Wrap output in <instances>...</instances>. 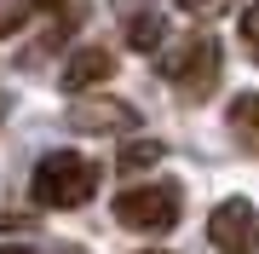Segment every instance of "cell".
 Segmentation results:
<instances>
[{"instance_id": "1", "label": "cell", "mask_w": 259, "mask_h": 254, "mask_svg": "<svg viewBox=\"0 0 259 254\" xmlns=\"http://www.w3.org/2000/svg\"><path fill=\"white\" fill-rule=\"evenodd\" d=\"M219 64H225V52H219L213 35H185V41L161 47V76L173 81V93L185 104H202L219 87Z\"/></svg>"}, {"instance_id": "2", "label": "cell", "mask_w": 259, "mask_h": 254, "mask_svg": "<svg viewBox=\"0 0 259 254\" xmlns=\"http://www.w3.org/2000/svg\"><path fill=\"white\" fill-rule=\"evenodd\" d=\"M93 191H98V168L87 156H75V151L40 156L35 179H29V197L40 208H81V202H93Z\"/></svg>"}, {"instance_id": "3", "label": "cell", "mask_w": 259, "mask_h": 254, "mask_svg": "<svg viewBox=\"0 0 259 254\" xmlns=\"http://www.w3.org/2000/svg\"><path fill=\"white\" fill-rule=\"evenodd\" d=\"M115 220L127 231H173L179 226V191L173 185H139L115 197Z\"/></svg>"}, {"instance_id": "4", "label": "cell", "mask_w": 259, "mask_h": 254, "mask_svg": "<svg viewBox=\"0 0 259 254\" xmlns=\"http://www.w3.org/2000/svg\"><path fill=\"white\" fill-rule=\"evenodd\" d=\"M207 237L219 254H259V208L248 197H225L207 214Z\"/></svg>"}, {"instance_id": "5", "label": "cell", "mask_w": 259, "mask_h": 254, "mask_svg": "<svg viewBox=\"0 0 259 254\" xmlns=\"http://www.w3.org/2000/svg\"><path fill=\"white\" fill-rule=\"evenodd\" d=\"M69 127L75 133H133L139 127V110L121 98H81L69 110Z\"/></svg>"}, {"instance_id": "6", "label": "cell", "mask_w": 259, "mask_h": 254, "mask_svg": "<svg viewBox=\"0 0 259 254\" xmlns=\"http://www.w3.org/2000/svg\"><path fill=\"white\" fill-rule=\"evenodd\" d=\"M110 76H115V58H110V47H81V52H69V58H64V87H69V93L104 87Z\"/></svg>"}, {"instance_id": "7", "label": "cell", "mask_w": 259, "mask_h": 254, "mask_svg": "<svg viewBox=\"0 0 259 254\" xmlns=\"http://www.w3.org/2000/svg\"><path fill=\"white\" fill-rule=\"evenodd\" d=\"M225 122H231V133H236V144H242V151L259 156V93H236Z\"/></svg>"}, {"instance_id": "8", "label": "cell", "mask_w": 259, "mask_h": 254, "mask_svg": "<svg viewBox=\"0 0 259 254\" xmlns=\"http://www.w3.org/2000/svg\"><path fill=\"white\" fill-rule=\"evenodd\" d=\"M127 47H133V52H161V47H167V18H161V12H139V18H127Z\"/></svg>"}, {"instance_id": "9", "label": "cell", "mask_w": 259, "mask_h": 254, "mask_svg": "<svg viewBox=\"0 0 259 254\" xmlns=\"http://www.w3.org/2000/svg\"><path fill=\"white\" fill-rule=\"evenodd\" d=\"M161 156H167L161 139H127V144H121V156H115V168H121V173H144V168H156Z\"/></svg>"}, {"instance_id": "10", "label": "cell", "mask_w": 259, "mask_h": 254, "mask_svg": "<svg viewBox=\"0 0 259 254\" xmlns=\"http://www.w3.org/2000/svg\"><path fill=\"white\" fill-rule=\"evenodd\" d=\"M242 47H248V58L259 64V0H253L248 12H242Z\"/></svg>"}, {"instance_id": "11", "label": "cell", "mask_w": 259, "mask_h": 254, "mask_svg": "<svg viewBox=\"0 0 259 254\" xmlns=\"http://www.w3.org/2000/svg\"><path fill=\"white\" fill-rule=\"evenodd\" d=\"M236 0H179V12H190V18H225Z\"/></svg>"}, {"instance_id": "12", "label": "cell", "mask_w": 259, "mask_h": 254, "mask_svg": "<svg viewBox=\"0 0 259 254\" xmlns=\"http://www.w3.org/2000/svg\"><path fill=\"white\" fill-rule=\"evenodd\" d=\"M35 6H40V12H58V6H64V0H35Z\"/></svg>"}, {"instance_id": "13", "label": "cell", "mask_w": 259, "mask_h": 254, "mask_svg": "<svg viewBox=\"0 0 259 254\" xmlns=\"http://www.w3.org/2000/svg\"><path fill=\"white\" fill-rule=\"evenodd\" d=\"M0 254H29V248H0Z\"/></svg>"}, {"instance_id": "14", "label": "cell", "mask_w": 259, "mask_h": 254, "mask_svg": "<svg viewBox=\"0 0 259 254\" xmlns=\"http://www.w3.org/2000/svg\"><path fill=\"white\" fill-rule=\"evenodd\" d=\"M0 116H6V98H0Z\"/></svg>"}]
</instances>
